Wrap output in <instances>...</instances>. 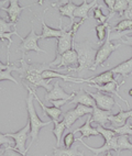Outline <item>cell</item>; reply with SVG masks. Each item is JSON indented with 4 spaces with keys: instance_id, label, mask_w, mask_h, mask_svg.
I'll return each mask as SVG.
<instances>
[{
    "instance_id": "obj_32",
    "label": "cell",
    "mask_w": 132,
    "mask_h": 156,
    "mask_svg": "<svg viewBox=\"0 0 132 156\" xmlns=\"http://www.w3.org/2000/svg\"><path fill=\"white\" fill-rule=\"evenodd\" d=\"M132 29V21L131 20L123 19L119 21L118 24H116L113 28H111V31L113 32H123V31H128Z\"/></svg>"
},
{
    "instance_id": "obj_33",
    "label": "cell",
    "mask_w": 132,
    "mask_h": 156,
    "mask_svg": "<svg viewBox=\"0 0 132 156\" xmlns=\"http://www.w3.org/2000/svg\"><path fill=\"white\" fill-rule=\"evenodd\" d=\"M129 7V0H116L115 8H113V13H119L120 17H123V13Z\"/></svg>"
},
{
    "instance_id": "obj_35",
    "label": "cell",
    "mask_w": 132,
    "mask_h": 156,
    "mask_svg": "<svg viewBox=\"0 0 132 156\" xmlns=\"http://www.w3.org/2000/svg\"><path fill=\"white\" fill-rule=\"evenodd\" d=\"M75 112L78 114L79 118L84 117V115H91L94 112V108H90V107L84 106V105H76L75 107Z\"/></svg>"
},
{
    "instance_id": "obj_40",
    "label": "cell",
    "mask_w": 132,
    "mask_h": 156,
    "mask_svg": "<svg viewBox=\"0 0 132 156\" xmlns=\"http://www.w3.org/2000/svg\"><path fill=\"white\" fill-rule=\"evenodd\" d=\"M0 144H1V146H2L3 144L6 145V146H8V145L11 144V141L9 140V137L5 136V134L1 133L0 134Z\"/></svg>"
},
{
    "instance_id": "obj_29",
    "label": "cell",
    "mask_w": 132,
    "mask_h": 156,
    "mask_svg": "<svg viewBox=\"0 0 132 156\" xmlns=\"http://www.w3.org/2000/svg\"><path fill=\"white\" fill-rule=\"evenodd\" d=\"M110 28L109 23H105V24H98L95 27L96 34H97V37H98V44H100L105 39H107L106 36L108 35V29Z\"/></svg>"
},
{
    "instance_id": "obj_39",
    "label": "cell",
    "mask_w": 132,
    "mask_h": 156,
    "mask_svg": "<svg viewBox=\"0 0 132 156\" xmlns=\"http://www.w3.org/2000/svg\"><path fill=\"white\" fill-rule=\"evenodd\" d=\"M105 5L107 6L108 10H109V13H113V8H115V0H104Z\"/></svg>"
},
{
    "instance_id": "obj_23",
    "label": "cell",
    "mask_w": 132,
    "mask_h": 156,
    "mask_svg": "<svg viewBox=\"0 0 132 156\" xmlns=\"http://www.w3.org/2000/svg\"><path fill=\"white\" fill-rule=\"evenodd\" d=\"M33 95H34V98H35V100L39 102V105L41 106L42 110L44 111V114L45 115H48V118H51V120L53 121H59V115L63 113V111L61 110V108H55V107H46L42 101L40 100V98L37 97V92L35 90L33 91Z\"/></svg>"
},
{
    "instance_id": "obj_30",
    "label": "cell",
    "mask_w": 132,
    "mask_h": 156,
    "mask_svg": "<svg viewBox=\"0 0 132 156\" xmlns=\"http://www.w3.org/2000/svg\"><path fill=\"white\" fill-rule=\"evenodd\" d=\"M118 153H121L124 150H132V143L130 142L128 135H118Z\"/></svg>"
},
{
    "instance_id": "obj_11",
    "label": "cell",
    "mask_w": 132,
    "mask_h": 156,
    "mask_svg": "<svg viewBox=\"0 0 132 156\" xmlns=\"http://www.w3.org/2000/svg\"><path fill=\"white\" fill-rule=\"evenodd\" d=\"M12 27L16 28L17 24H14V23H11V22H8V21H6L5 19L0 18V39H1V41L7 40V41L9 42L8 46H7V48H8V55H10V48H11V44H12L11 36L17 35L18 37H20V40L23 39L22 36L19 35V33L17 32V29L13 30V31L11 30Z\"/></svg>"
},
{
    "instance_id": "obj_44",
    "label": "cell",
    "mask_w": 132,
    "mask_h": 156,
    "mask_svg": "<svg viewBox=\"0 0 132 156\" xmlns=\"http://www.w3.org/2000/svg\"><path fill=\"white\" fill-rule=\"evenodd\" d=\"M104 156H113V155H112V154H111V153H110V152H107V153L105 154Z\"/></svg>"
},
{
    "instance_id": "obj_19",
    "label": "cell",
    "mask_w": 132,
    "mask_h": 156,
    "mask_svg": "<svg viewBox=\"0 0 132 156\" xmlns=\"http://www.w3.org/2000/svg\"><path fill=\"white\" fill-rule=\"evenodd\" d=\"M132 118V109L128 111L121 110L117 114H111L109 117V122L111 123V128H120L124 126L129 119Z\"/></svg>"
},
{
    "instance_id": "obj_31",
    "label": "cell",
    "mask_w": 132,
    "mask_h": 156,
    "mask_svg": "<svg viewBox=\"0 0 132 156\" xmlns=\"http://www.w3.org/2000/svg\"><path fill=\"white\" fill-rule=\"evenodd\" d=\"M79 117H78V114L76 113L75 110H68V111H66V113L64 114V123H65V126H66V129H70L72 128V126H73L74 123L76 122V121L78 120Z\"/></svg>"
},
{
    "instance_id": "obj_21",
    "label": "cell",
    "mask_w": 132,
    "mask_h": 156,
    "mask_svg": "<svg viewBox=\"0 0 132 156\" xmlns=\"http://www.w3.org/2000/svg\"><path fill=\"white\" fill-rule=\"evenodd\" d=\"M96 6H98V5H97V1H90V2H88L87 0H84L82 5L77 6L75 12H74V17L79 18L80 20H84L85 21L86 19L89 18V16H88L89 10L91 8H95Z\"/></svg>"
},
{
    "instance_id": "obj_37",
    "label": "cell",
    "mask_w": 132,
    "mask_h": 156,
    "mask_svg": "<svg viewBox=\"0 0 132 156\" xmlns=\"http://www.w3.org/2000/svg\"><path fill=\"white\" fill-rule=\"evenodd\" d=\"M1 156H25L24 154L16 151L11 146H6L5 150H1Z\"/></svg>"
},
{
    "instance_id": "obj_2",
    "label": "cell",
    "mask_w": 132,
    "mask_h": 156,
    "mask_svg": "<svg viewBox=\"0 0 132 156\" xmlns=\"http://www.w3.org/2000/svg\"><path fill=\"white\" fill-rule=\"evenodd\" d=\"M73 48L77 52L78 55V64L77 67H68V72L78 73V77L82 78V75L86 70H93L95 65L96 54L97 51L94 48V44L90 41H84L82 43H77L74 41Z\"/></svg>"
},
{
    "instance_id": "obj_38",
    "label": "cell",
    "mask_w": 132,
    "mask_h": 156,
    "mask_svg": "<svg viewBox=\"0 0 132 156\" xmlns=\"http://www.w3.org/2000/svg\"><path fill=\"white\" fill-rule=\"evenodd\" d=\"M123 17L127 20H131L132 21V0H129V7H128V9L123 13Z\"/></svg>"
},
{
    "instance_id": "obj_16",
    "label": "cell",
    "mask_w": 132,
    "mask_h": 156,
    "mask_svg": "<svg viewBox=\"0 0 132 156\" xmlns=\"http://www.w3.org/2000/svg\"><path fill=\"white\" fill-rule=\"evenodd\" d=\"M68 105H84V106L94 108L96 106V102L93 97L90 96L89 91L79 89L78 91H75V96L72 100L68 101Z\"/></svg>"
},
{
    "instance_id": "obj_12",
    "label": "cell",
    "mask_w": 132,
    "mask_h": 156,
    "mask_svg": "<svg viewBox=\"0 0 132 156\" xmlns=\"http://www.w3.org/2000/svg\"><path fill=\"white\" fill-rule=\"evenodd\" d=\"M75 96V91H73V94H66L64 91L59 81L53 83V88L52 90L48 92H46L45 95V100L46 101H56V100H68L70 101Z\"/></svg>"
},
{
    "instance_id": "obj_27",
    "label": "cell",
    "mask_w": 132,
    "mask_h": 156,
    "mask_svg": "<svg viewBox=\"0 0 132 156\" xmlns=\"http://www.w3.org/2000/svg\"><path fill=\"white\" fill-rule=\"evenodd\" d=\"M53 123H54V129L52 130V133L56 137V146L59 147V143H61V139H62L63 132L65 131L66 126H65L64 121H53Z\"/></svg>"
},
{
    "instance_id": "obj_10",
    "label": "cell",
    "mask_w": 132,
    "mask_h": 156,
    "mask_svg": "<svg viewBox=\"0 0 132 156\" xmlns=\"http://www.w3.org/2000/svg\"><path fill=\"white\" fill-rule=\"evenodd\" d=\"M90 96L93 97V99L95 100L96 106L98 107L101 110H105V111H111L115 105H118L119 109H121V105L120 103H117L113 99L112 96L110 95H106L104 92L101 91H97V92H89Z\"/></svg>"
},
{
    "instance_id": "obj_1",
    "label": "cell",
    "mask_w": 132,
    "mask_h": 156,
    "mask_svg": "<svg viewBox=\"0 0 132 156\" xmlns=\"http://www.w3.org/2000/svg\"><path fill=\"white\" fill-rule=\"evenodd\" d=\"M21 66L19 67L18 73L19 77L22 79L23 84L31 86L33 90H35L39 87H43L46 91H51L53 88V84L51 83L54 79H44L42 77V74L48 70H54L53 67H51L50 64H28L24 59V55H22V58L20 59Z\"/></svg>"
},
{
    "instance_id": "obj_43",
    "label": "cell",
    "mask_w": 132,
    "mask_h": 156,
    "mask_svg": "<svg viewBox=\"0 0 132 156\" xmlns=\"http://www.w3.org/2000/svg\"><path fill=\"white\" fill-rule=\"evenodd\" d=\"M128 95H129L130 97H132V88H130V89L128 90Z\"/></svg>"
},
{
    "instance_id": "obj_15",
    "label": "cell",
    "mask_w": 132,
    "mask_h": 156,
    "mask_svg": "<svg viewBox=\"0 0 132 156\" xmlns=\"http://www.w3.org/2000/svg\"><path fill=\"white\" fill-rule=\"evenodd\" d=\"M27 8H29V7L28 6L27 7L19 6V2H18L17 0H10V1H9L8 8L1 7V10H3V11H6L7 13H8L9 22L17 24L18 20H19V18H20V14L22 13L23 10Z\"/></svg>"
},
{
    "instance_id": "obj_26",
    "label": "cell",
    "mask_w": 132,
    "mask_h": 156,
    "mask_svg": "<svg viewBox=\"0 0 132 156\" xmlns=\"http://www.w3.org/2000/svg\"><path fill=\"white\" fill-rule=\"evenodd\" d=\"M53 156H85V154L79 152L77 146H73L70 148L54 147Z\"/></svg>"
},
{
    "instance_id": "obj_3",
    "label": "cell",
    "mask_w": 132,
    "mask_h": 156,
    "mask_svg": "<svg viewBox=\"0 0 132 156\" xmlns=\"http://www.w3.org/2000/svg\"><path fill=\"white\" fill-rule=\"evenodd\" d=\"M27 90H28V98H27V111H28V115H29V122L31 124V142H30V145L28 146V151L29 148L31 147V145L33 144L37 139H39V133L40 130L44 126H48L51 123H53V120H48V122H43L40 117L37 114V111H35V108H34V95L31 87H29L28 85H24Z\"/></svg>"
},
{
    "instance_id": "obj_41",
    "label": "cell",
    "mask_w": 132,
    "mask_h": 156,
    "mask_svg": "<svg viewBox=\"0 0 132 156\" xmlns=\"http://www.w3.org/2000/svg\"><path fill=\"white\" fill-rule=\"evenodd\" d=\"M121 43L126 45H130L132 48V35H127L121 39Z\"/></svg>"
},
{
    "instance_id": "obj_14",
    "label": "cell",
    "mask_w": 132,
    "mask_h": 156,
    "mask_svg": "<svg viewBox=\"0 0 132 156\" xmlns=\"http://www.w3.org/2000/svg\"><path fill=\"white\" fill-rule=\"evenodd\" d=\"M124 83H126V80H122L120 83V84H118V81H115V83H109V84H106V85H93V84H88V86L89 87H93V88H96V89H98L99 91L101 92H107V94H113L115 96H117V97L120 99V100H122L123 102H126V105L128 107H129V101L126 100L123 97H121L120 95H119L118 92V89L120 88L122 85H124Z\"/></svg>"
},
{
    "instance_id": "obj_4",
    "label": "cell",
    "mask_w": 132,
    "mask_h": 156,
    "mask_svg": "<svg viewBox=\"0 0 132 156\" xmlns=\"http://www.w3.org/2000/svg\"><path fill=\"white\" fill-rule=\"evenodd\" d=\"M96 129H97V131L99 132V134H100L101 136L105 139V144L102 146H100V147H91V146H89V145L84 142V140L82 137H78L77 141H79V142L82 143L85 147H87L89 151H91L95 154V156H98L100 153H107V152H110L111 150L116 151L118 153V145H117L118 134L116 133L113 130H111V129L104 128V126H97Z\"/></svg>"
},
{
    "instance_id": "obj_18",
    "label": "cell",
    "mask_w": 132,
    "mask_h": 156,
    "mask_svg": "<svg viewBox=\"0 0 132 156\" xmlns=\"http://www.w3.org/2000/svg\"><path fill=\"white\" fill-rule=\"evenodd\" d=\"M7 57H8V58H7V64L6 65H3V63H0V80L1 81L11 80L12 83H14L16 85H18L17 79L11 75V73L13 72V70L18 72L19 67L10 63V55H8Z\"/></svg>"
},
{
    "instance_id": "obj_6",
    "label": "cell",
    "mask_w": 132,
    "mask_h": 156,
    "mask_svg": "<svg viewBox=\"0 0 132 156\" xmlns=\"http://www.w3.org/2000/svg\"><path fill=\"white\" fill-rule=\"evenodd\" d=\"M31 134V124L30 122H27L24 128H22L20 131L16 132V133H6L5 136L7 137H11L14 140L16 145H14V150L20 152V153L27 155L28 153V147H25V143H27V140H28L29 135Z\"/></svg>"
},
{
    "instance_id": "obj_20",
    "label": "cell",
    "mask_w": 132,
    "mask_h": 156,
    "mask_svg": "<svg viewBox=\"0 0 132 156\" xmlns=\"http://www.w3.org/2000/svg\"><path fill=\"white\" fill-rule=\"evenodd\" d=\"M61 3H63V6L57 7V10H59V12L61 13L62 17L70 18V25L73 27V25L76 23L75 21H74V19H75V17H74V12H75L77 6H76L73 1H62Z\"/></svg>"
},
{
    "instance_id": "obj_36",
    "label": "cell",
    "mask_w": 132,
    "mask_h": 156,
    "mask_svg": "<svg viewBox=\"0 0 132 156\" xmlns=\"http://www.w3.org/2000/svg\"><path fill=\"white\" fill-rule=\"evenodd\" d=\"M76 141H77V139L75 137L74 132H70V133L65 134L64 137H63V143H64V146L66 148L73 147V144Z\"/></svg>"
},
{
    "instance_id": "obj_13",
    "label": "cell",
    "mask_w": 132,
    "mask_h": 156,
    "mask_svg": "<svg viewBox=\"0 0 132 156\" xmlns=\"http://www.w3.org/2000/svg\"><path fill=\"white\" fill-rule=\"evenodd\" d=\"M115 81H117V76L111 72V69L101 73V74L95 76V77L88 78V79L80 78V83L93 85H106L109 84V83H115Z\"/></svg>"
},
{
    "instance_id": "obj_22",
    "label": "cell",
    "mask_w": 132,
    "mask_h": 156,
    "mask_svg": "<svg viewBox=\"0 0 132 156\" xmlns=\"http://www.w3.org/2000/svg\"><path fill=\"white\" fill-rule=\"evenodd\" d=\"M111 115V111H105L101 110L97 106L94 107V112L91 114V122L98 123V126H104L109 122V117Z\"/></svg>"
},
{
    "instance_id": "obj_8",
    "label": "cell",
    "mask_w": 132,
    "mask_h": 156,
    "mask_svg": "<svg viewBox=\"0 0 132 156\" xmlns=\"http://www.w3.org/2000/svg\"><path fill=\"white\" fill-rule=\"evenodd\" d=\"M40 39H41V35H37V34L34 32L33 25L31 24V31H30V33L21 40V43H20L19 48H18L17 51L22 52V55H24L29 51H34V52H37V53H39V54L46 53L44 50H42V48L37 45V40H40Z\"/></svg>"
},
{
    "instance_id": "obj_28",
    "label": "cell",
    "mask_w": 132,
    "mask_h": 156,
    "mask_svg": "<svg viewBox=\"0 0 132 156\" xmlns=\"http://www.w3.org/2000/svg\"><path fill=\"white\" fill-rule=\"evenodd\" d=\"M93 14H94V19H95L97 22H99L100 24H105V23L108 22V20H109L110 18H112V16L115 13H109L108 16H105V14L102 13L101 7L100 6H96L95 8H94Z\"/></svg>"
},
{
    "instance_id": "obj_7",
    "label": "cell",
    "mask_w": 132,
    "mask_h": 156,
    "mask_svg": "<svg viewBox=\"0 0 132 156\" xmlns=\"http://www.w3.org/2000/svg\"><path fill=\"white\" fill-rule=\"evenodd\" d=\"M120 43L119 44H113L112 41L110 40V35L108 33L107 39L105 41V43L100 46V48L97 50V54H96V59H95V65H94V70L98 66H104L105 62L109 58V56L115 52L118 48H120Z\"/></svg>"
},
{
    "instance_id": "obj_42",
    "label": "cell",
    "mask_w": 132,
    "mask_h": 156,
    "mask_svg": "<svg viewBox=\"0 0 132 156\" xmlns=\"http://www.w3.org/2000/svg\"><path fill=\"white\" fill-rule=\"evenodd\" d=\"M52 106L55 107V108H61L63 105L65 103H68V100H56V101H51Z\"/></svg>"
},
{
    "instance_id": "obj_25",
    "label": "cell",
    "mask_w": 132,
    "mask_h": 156,
    "mask_svg": "<svg viewBox=\"0 0 132 156\" xmlns=\"http://www.w3.org/2000/svg\"><path fill=\"white\" fill-rule=\"evenodd\" d=\"M111 72L115 75H121L123 77V80L127 77H130V75L132 74V57L128 59V61L117 65L116 67H113Z\"/></svg>"
},
{
    "instance_id": "obj_34",
    "label": "cell",
    "mask_w": 132,
    "mask_h": 156,
    "mask_svg": "<svg viewBox=\"0 0 132 156\" xmlns=\"http://www.w3.org/2000/svg\"><path fill=\"white\" fill-rule=\"evenodd\" d=\"M109 129L113 130L118 135H128V136L131 135L132 136V124L129 123V121H128L124 126H120V128H111V126H110Z\"/></svg>"
},
{
    "instance_id": "obj_9",
    "label": "cell",
    "mask_w": 132,
    "mask_h": 156,
    "mask_svg": "<svg viewBox=\"0 0 132 156\" xmlns=\"http://www.w3.org/2000/svg\"><path fill=\"white\" fill-rule=\"evenodd\" d=\"M75 64H78V55H77V52L74 48L64 53L63 55H61L59 57H57L50 63L51 67H53L55 72H57L59 69H62L63 67L68 68V66H72V65Z\"/></svg>"
},
{
    "instance_id": "obj_24",
    "label": "cell",
    "mask_w": 132,
    "mask_h": 156,
    "mask_svg": "<svg viewBox=\"0 0 132 156\" xmlns=\"http://www.w3.org/2000/svg\"><path fill=\"white\" fill-rule=\"evenodd\" d=\"M90 123H91V115H88L87 117V120L86 122L83 124L82 126H79L77 128L76 130H74V134L77 133V132H80L82 133V136L80 137H90V136H97V135H100L99 132L97 131V129L93 128V126H90Z\"/></svg>"
},
{
    "instance_id": "obj_17",
    "label": "cell",
    "mask_w": 132,
    "mask_h": 156,
    "mask_svg": "<svg viewBox=\"0 0 132 156\" xmlns=\"http://www.w3.org/2000/svg\"><path fill=\"white\" fill-rule=\"evenodd\" d=\"M41 22H42V34H41V39L46 40V39H52V37H55V39H59L61 36L63 35V32H64L65 28H63V21L62 18L59 19V29H53L48 27L44 21V18H41Z\"/></svg>"
},
{
    "instance_id": "obj_5",
    "label": "cell",
    "mask_w": 132,
    "mask_h": 156,
    "mask_svg": "<svg viewBox=\"0 0 132 156\" xmlns=\"http://www.w3.org/2000/svg\"><path fill=\"white\" fill-rule=\"evenodd\" d=\"M84 23V20H80L79 22H76L75 24L72 27L70 30H67V28H65L64 32H63V35L61 36L57 41V46H56V57H59L61 55H63L64 53L68 52V51L73 50V43L75 41V35L76 32L78 31L79 27Z\"/></svg>"
}]
</instances>
